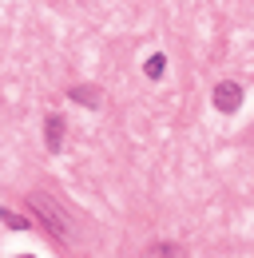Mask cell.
Wrapping results in <instances>:
<instances>
[{
	"instance_id": "cell-1",
	"label": "cell",
	"mask_w": 254,
	"mask_h": 258,
	"mask_svg": "<svg viewBox=\"0 0 254 258\" xmlns=\"http://www.w3.org/2000/svg\"><path fill=\"white\" fill-rule=\"evenodd\" d=\"M28 207H32V215H40V223L48 226V234H52L56 242H76V226H72L68 211H64L52 195L32 191V195H28Z\"/></svg>"
},
{
	"instance_id": "cell-2",
	"label": "cell",
	"mask_w": 254,
	"mask_h": 258,
	"mask_svg": "<svg viewBox=\"0 0 254 258\" xmlns=\"http://www.w3.org/2000/svg\"><path fill=\"white\" fill-rule=\"evenodd\" d=\"M215 107H219L222 115H234V111L242 107V88H238L234 80H222L219 88H215Z\"/></svg>"
},
{
	"instance_id": "cell-3",
	"label": "cell",
	"mask_w": 254,
	"mask_h": 258,
	"mask_svg": "<svg viewBox=\"0 0 254 258\" xmlns=\"http://www.w3.org/2000/svg\"><path fill=\"white\" fill-rule=\"evenodd\" d=\"M44 143H48L52 155H60V147H64V115H48V119H44Z\"/></svg>"
},
{
	"instance_id": "cell-4",
	"label": "cell",
	"mask_w": 254,
	"mask_h": 258,
	"mask_svg": "<svg viewBox=\"0 0 254 258\" xmlns=\"http://www.w3.org/2000/svg\"><path fill=\"white\" fill-rule=\"evenodd\" d=\"M68 96L76 99L80 107H99V103H103V96H99V88H92V84H76V88H72Z\"/></svg>"
},
{
	"instance_id": "cell-5",
	"label": "cell",
	"mask_w": 254,
	"mask_h": 258,
	"mask_svg": "<svg viewBox=\"0 0 254 258\" xmlns=\"http://www.w3.org/2000/svg\"><path fill=\"white\" fill-rule=\"evenodd\" d=\"M143 72H147V80H159V76L167 72V56H163V52H151L147 64H143Z\"/></svg>"
},
{
	"instance_id": "cell-6",
	"label": "cell",
	"mask_w": 254,
	"mask_h": 258,
	"mask_svg": "<svg viewBox=\"0 0 254 258\" xmlns=\"http://www.w3.org/2000/svg\"><path fill=\"white\" fill-rule=\"evenodd\" d=\"M0 223H8L12 230H28V219H20V215H12L8 207H0Z\"/></svg>"
},
{
	"instance_id": "cell-7",
	"label": "cell",
	"mask_w": 254,
	"mask_h": 258,
	"mask_svg": "<svg viewBox=\"0 0 254 258\" xmlns=\"http://www.w3.org/2000/svg\"><path fill=\"white\" fill-rule=\"evenodd\" d=\"M151 254H179V250H175L171 242H155V246H151Z\"/></svg>"
}]
</instances>
